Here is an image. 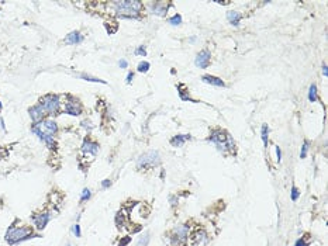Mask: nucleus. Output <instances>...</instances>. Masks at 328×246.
Listing matches in <instances>:
<instances>
[{"label":"nucleus","mask_w":328,"mask_h":246,"mask_svg":"<svg viewBox=\"0 0 328 246\" xmlns=\"http://www.w3.org/2000/svg\"><path fill=\"white\" fill-rule=\"evenodd\" d=\"M113 6L116 7L118 16L124 17V18H135L138 13L142 8L141 2H135V0H124V2H114Z\"/></svg>","instance_id":"nucleus-1"},{"label":"nucleus","mask_w":328,"mask_h":246,"mask_svg":"<svg viewBox=\"0 0 328 246\" xmlns=\"http://www.w3.org/2000/svg\"><path fill=\"white\" fill-rule=\"evenodd\" d=\"M208 141L213 142L217 149L224 152V153L230 152V150H234V148H235L234 139L231 138V135L225 131H213V134L210 135Z\"/></svg>","instance_id":"nucleus-2"},{"label":"nucleus","mask_w":328,"mask_h":246,"mask_svg":"<svg viewBox=\"0 0 328 246\" xmlns=\"http://www.w3.org/2000/svg\"><path fill=\"white\" fill-rule=\"evenodd\" d=\"M31 232L27 228H16L11 227L7 229V233H6V241L10 245H16L21 241H25V239L31 238Z\"/></svg>","instance_id":"nucleus-3"},{"label":"nucleus","mask_w":328,"mask_h":246,"mask_svg":"<svg viewBox=\"0 0 328 246\" xmlns=\"http://www.w3.org/2000/svg\"><path fill=\"white\" fill-rule=\"evenodd\" d=\"M161 162V158H159V153L156 150H149V152L144 153L138 158L137 165L138 167H153L156 165H159Z\"/></svg>","instance_id":"nucleus-4"},{"label":"nucleus","mask_w":328,"mask_h":246,"mask_svg":"<svg viewBox=\"0 0 328 246\" xmlns=\"http://www.w3.org/2000/svg\"><path fill=\"white\" fill-rule=\"evenodd\" d=\"M187 235H189V227H187V225H185V224L178 225V227L173 229L172 236H170L172 245L173 246L183 245L185 242H186V239H187Z\"/></svg>","instance_id":"nucleus-5"},{"label":"nucleus","mask_w":328,"mask_h":246,"mask_svg":"<svg viewBox=\"0 0 328 246\" xmlns=\"http://www.w3.org/2000/svg\"><path fill=\"white\" fill-rule=\"evenodd\" d=\"M40 104L49 114H55L59 110V98H58V96H54V94H48V96L42 97L40 100Z\"/></svg>","instance_id":"nucleus-6"},{"label":"nucleus","mask_w":328,"mask_h":246,"mask_svg":"<svg viewBox=\"0 0 328 246\" xmlns=\"http://www.w3.org/2000/svg\"><path fill=\"white\" fill-rule=\"evenodd\" d=\"M210 60H211V54L210 51H207V49H203V51L199 52V55L196 56V60H194V63H196L197 68H207L208 65H210Z\"/></svg>","instance_id":"nucleus-7"},{"label":"nucleus","mask_w":328,"mask_h":246,"mask_svg":"<svg viewBox=\"0 0 328 246\" xmlns=\"http://www.w3.org/2000/svg\"><path fill=\"white\" fill-rule=\"evenodd\" d=\"M28 113H30V117L33 118V121L35 124H40L42 121V118L45 117V114H47V111L44 110V107L41 106V104H37V106L31 107L30 110H28Z\"/></svg>","instance_id":"nucleus-8"},{"label":"nucleus","mask_w":328,"mask_h":246,"mask_svg":"<svg viewBox=\"0 0 328 246\" xmlns=\"http://www.w3.org/2000/svg\"><path fill=\"white\" fill-rule=\"evenodd\" d=\"M202 80L204 83H208V85L211 86H217V87H225V82H223L220 77L217 76H211V75H203L202 76Z\"/></svg>","instance_id":"nucleus-9"},{"label":"nucleus","mask_w":328,"mask_h":246,"mask_svg":"<svg viewBox=\"0 0 328 246\" xmlns=\"http://www.w3.org/2000/svg\"><path fill=\"white\" fill-rule=\"evenodd\" d=\"M82 152H85V153H90V155H96V153L99 152V144L92 142V141H89V138H86V139L83 141Z\"/></svg>","instance_id":"nucleus-10"},{"label":"nucleus","mask_w":328,"mask_h":246,"mask_svg":"<svg viewBox=\"0 0 328 246\" xmlns=\"http://www.w3.org/2000/svg\"><path fill=\"white\" fill-rule=\"evenodd\" d=\"M82 41H83V35L79 33V31H72V33H69L68 35L65 37V42L69 45L80 44Z\"/></svg>","instance_id":"nucleus-11"},{"label":"nucleus","mask_w":328,"mask_h":246,"mask_svg":"<svg viewBox=\"0 0 328 246\" xmlns=\"http://www.w3.org/2000/svg\"><path fill=\"white\" fill-rule=\"evenodd\" d=\"M152 13L153 14H158V16H165L168 11V6H169V3H165V2H155L152 3Z\"/></svg>","instance_id":"nucleus-12"},{"label":"nucleus","mask_w":328,"mask_h":246,"mask_svg":"<svg viewBox=\"0 0 328 246\" xmlns=\"http://www.w3.org/2000/svg\"><path fill=\"white\" fill-rule=\"evenodd\" d=\"M48 221H49V212H42L40 215L34 217V222H35V227L38 229H44L45 225L48 224Z\"/></svg>","instance_id":"nucleus-13"},{"label":"nucleus","mask_w":328,"mask_h":246,"mask_svg":"<svg viewBox=\"0 0 328 246\" xmlns=\"http://www.w3.org/2000/svg\"><path fill=\"white\" fill-rule=\"evenodd\" d=\"M65 113L66 114H71V115H79L82 113V108H80V106L76 101H69V103H66Z\"/></svg>","instance_id":"nucleus-14"},{"label":"nucleus","mask_w":328,"mask_h":246,"mask_svg":"<svg viewBox=\"0 0 328 246\" xmlns=\"http://www.w3.org/2000/svg\"><path fill=\"white\" fill-rule=\"evenodd\" d=\"M193 242L196 246H203L207 243V235H206V232H202V231H199V232H196L193 235Z\"/></svg>","instance_id":"nucleus-15"},{"label":"nucleus","mask_w":328,"mask_h":246,"mask_svg":"<svg viewBox=\"0 0 328 246\" xmlns=\"http://www.w3.org/2000/svg\"><path fill=\"white\" fill-rule=\"evenodd\" d=\"M190 139V135H182V134H178L175 135V137L170 139V145L173 146H182L185 144V141Z\"/></svg>","instance_id":"nucleus-16"},{"label":"nucleus","mask_w":328,"mask_h":246,"mask_svg":"<svg viewBox=\"0 0 328 246\" xmlns=\"http://www.w3.org/2000/svg\"><path fill=\"white\" fill-rule=\"evenodd\" d=\"M227 17H228V21H230L233 25L239 24V20H241V14L239 13H237V11H228Z\"/></svg>","instance_id":"nucleus-17"},{"label":"nucleus","mask_w":328,"mask_h":246,"mask_svg":"<svg viewBox=\"0 0 328 246\" xmlns=\"http://www.w3.org/2000/svg\"><path fill=\"white\" fill-rule=\"evenodd\" d=\"M40 139H41L42 142H45V145H47V146L49 148V149H54L55 145H56V142L54 141V138L49 137V135H42V137L40 138Z\"/></svg>","instance_id":"nucleus-18"},{"label":"nucleus","mask_w":328,"mask_h":246,"mask_svg":"<svg viewBox=\"0 0 328 246\" xmlns=\"http://www.w3.org/2000/svg\"><path fill=\"white\" fill-rule=\"evenodd\" d=\"M178 87H179V96H180L182 100H185V101H194L193 98L189 97V94H187V92H186V89H185V86H183V85H182V86L179 85Z\"/></svg>","instance_id":"nucleus-19"},{"label":"nucleus","mask_w":328,"mask_h":246,"mask_svg":"<svg viewBox=\"0 0 328 246\" xmlns=\"http://www.w3.org/2000/svg\"><path fill=\"white\" fill-rule=\"evenodd\" d=\"M261 134H262V141H263V145L265 148H268V135H269V128L266 124H263L262 125V131H261Z\"/></svg>","instance_id":"nucleus-20"},{"label":"nucleus","mask_w":328,"mask_h":246,"mask_svg":"<svg viewBox=\"0 0 328 246\" xmlns=\"http://www.w3.org/2000/svg\"><path fill=\"white\" fill-rule=\"evenodd\" d=\"M78 76H79L80 79L89 80V82H94V83H106L104 80H101V79H97V77H93V76H88V75H83V73H79Z\"/></svg>","instance_id":"nucleus-21"},{"label":"nucleus","mask_w":328,"mask_h":246,"mask_svg":"<svg viewBox=\"0 0 328 246\" xmlns=\"http://www.w3.org/2000/svg\"><path fill=\"white\" fill-rule=\"evenodd\" d=\"M309 98H310V101H315V100H317V86H315V85H311V86H310Z\"/></svg>","instance_id":"nucleus-22"},{"label":"nucleus","mask_w":328,"mask_h":246,"mask_svg":"<svg viewBox=\"0 0 328 246\" xmlns=\"http://www.w3.org/2000/svg\"><path fill=\"white\" fill-rule=\"evenodd\" d=\"M182 23V16L180 14H175L173 17H170L169 18V24L170 25H179Z\"/></svg>","instance_id":"nucleus-23"},{"label":"nucleus","mask_w":328,"mask_h":246,"mask_svg":"<svg viewBox=\"0 0 328 246\" xmlns=\"http://www.w3.org/2000/svg\"><path fill=\"white\" fill-rule=\"evenodd\" d=\"M149 71V63L148 62H141L140 65H138V72H141V73H145V72Z\"/></svg>","instance_id":"nucleus-24"},{"label":"nucleus","mask_w":328,"mask_h":246,"mask_svg":"<svg viewBox=\"0 0 328 246\" xmlns=\"http://www.w3.org/2000/svg\"><path fill=\"white\" fill-rule=\"evenodd\" d=\"M148 241H149V235H142L141 238H140V241H138V243H137V246H147L148 245Z\"/></svg>","instance_id":"nucleus-25"},{"label":"nucleus","mask_w":328,"mask_h":246,"mask_svg":"<svg viewBox=\"0 0 328 246\" xmlns=\"http://www.w3.org/2000/svg\"><path fill=\"white\" fill-rule=\"evenodd\" d=\"M307 150H309V142H304L303 146H301V152H300V158L304 159L307 156Z\"/></svg>","instance_id":"nucleus-26"},{"label":"nucleus","mask_w":328,"mask_h":246,"mask_svg":"<svg viewBox=\"0 0 328 246\" xmlns=\"http://www.w3.org/2000/svg\"><path fill=\"white\" fill-rule=\"evenodd\" d=\"M90 198V190H88V189H83V191H82V201H86V200H89Z\"/></svg>","instance_id":"nucleus-27"},{"label":"nucleus","mask_w":328,"mask_h":246,"mask_svg":"<svg viewBox=\"0 0 328 246\" xmlns=\"http://www.w3.org/2000/svg\"><path fill=\"white\" fill-rule=\"evenodd\" d=\"M135 55H141V56H145V55H147V51H145L144 45H141V47H138L137 49H135Z\"/></svg>","instance_id":"nucleus-28"},{"label":"nucleus","mask_w":328,"mask_h":246,"mask_svg":"<svg viewBox=\"0 0 328 246\" xmlns=\"http://www.w3.org/2000/svg\"><path fill=\"white\" fill-rule=\"evenodd\" d=\"M298 196H300V193H298L297 187L293 186V189H292V200H293V201H296V200L298 198Z\"/></svg>","instance_id":"nucleus-29"},{"label":"nucleus","mask_w":328,"mask_h":246,"mask_svg":"<svg viewBox=\"0 0 328 246\" xmlns=\"http://www.w3.org/2000/svg\"><path fill=\"white\" fill-rule=\"evenodd\" d=\"M130 242H131V238H130V236H126V238H123V239L120 241L118 246H126V245H128Z\"/></svg>","instance_id":"nucleus-30"},{"label":"nucleus","mask_w":328,"mask_h":246,"mask_svg":"<svg viewBox=\"0 0 328 246\" xmlns=\"http://www.w3.org/2000/svg\"><path fill=\"white\" fill-rule=\"evenodd\" d=\"M110 184H111V180H110V179H107V180H103V181H101V187H103V189H107V187H110Z\"/></svg>","instance_id":"nucleus-31"},{"label":"nucleus","mask_w":328,"mask_h":246,"mask_svg":"<svg viewBox=\"0 0 328 246\" xmlns=\"http://www.w3.org/2000/svg\"><path fill=\"white\" fill-rule=\"evenodd\" d=\"M118 66H120V68H127V66H128V62H127L126 59H120L118 60Z\"/></svg>","instance_id":"nucleus-32"},{"label":"nucleus","mask_w":328,"mask_h":246,"mask_svg":"<svg viewBox=\"0 0 328 246\" xmlns=\"http://www.w3.org/2000/svg\"><path fill=\"white\" fill-rule=\"evenodd\" d=\"M73 231H75V235L76 236H80V227H79V224H76L73 227Z\"/></svg>","instance_id":"nucleus-33"},{"label":"nucleus","mask_w":328,"mask_h":246,"mask_svg":"<svg viewBox=\"0 0 328 246\" xmlns=\"http://www.w3.org/2000/svg\"><path fill=\"white\" fill-rule=\"evenodd\" d=\"M276 156H277V162L282 160V155H280V148L276 146Z\"/></svg>","instance_id":"nucleus-34"},{"label":"nucleus","mask_w":328,"mask_h":246,"mask_svg":"<svg viewBox=\"0 0 328 246\" xmlns=\"http://www.w3.org/2000/svg\"><path fill=\"white\" fill-rule=\"evenodd\" d=\"M132 77H134V73H132V72H130L128 76H127V83H131V82H132Z\"/></svg>","instance_id":"nucleus-35"},{"label":"nucleus","mask_w":328,"mask_h":246,"mask_svg":"<svg viewBox=\"0 0 328 246\" xmlns=\"http://www.w3.org/2000/svg\"><path fill=\"white\" fill-rule=\"evenodd\" d=\"M323 75L324 76H328V68H327L325 63H323Z\"/></svg>","instance_id":"nucleus-36"},{"label":"nucleus","mask_w":328,"mask_h":246,"mask_svg":"<svg viewBox=\"0 0 328 246\" xmlns=\"http://www.w3.org/2000/svg\"><path fill=\"white\" fill-rule=\"evenodd\" d=\"M303 245H304V246H307L306 242H303V239H298V241L296 242V246H303Z\"/></svg>","instance_id":"nucleus-37"},{"label":"nucleus","mask_w":328,"mask_h":246,"mask_svg":"<svg viewBox=\"0 0 328 246\" xmlns=\"http://www.w3.org/2000/svg\"><path fill=\"white\" fill-rule=\"evenodd\" d=\"M0 125H2V128L4 129V131H6V127H4V123H3V120H2V118H0Z\"/></svg>","instance_id":"nucleus-38"},{"label":"nucleus","mask_w":328,"mask_h":246,"mask_svg":"<svg viewBox=\"0 0 328 246\" xmlns=\"http://www.w3.org/2000/svg\"><path fill=\"white\" fill-rule=\"evenodd\" d=\"M0 110H2V103H0Z\"/></svg>","instance_id":"nucleus-39"}]
</instances>
